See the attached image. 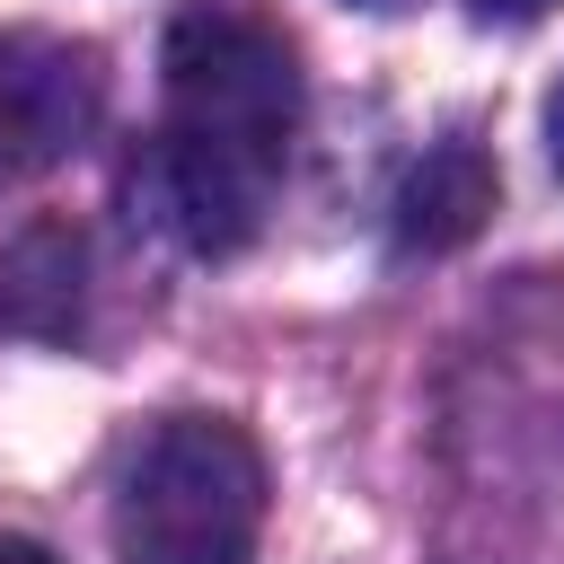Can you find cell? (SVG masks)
<instances>
[{
	"label": "cell",
	"instance_id": "1",
	"mask_svg": "<svg viewBox=\"0 0 564 564\" xmlns=\"http://www.w3.org/2000/svg\"><path fill=\"white\" fill-rule=\"evenodd\" d=\"M300 132L291 44L238 9H194L167 35V115H159V212L194 256H229L264 229Z\"/></svg>",
	"mask_w": 564,
	"mask_h": 564
},
{
	"label": "cell",
	"instance_id": "2",
	"mask_svg": "<svg viewBox=\"0 0 564 564\" xmlns=\"http://www.w3.org/2000/svg\"><path fill=\"white\" fill-rule=\"evenodd\" d=\"M264 529V458L220 414L159 423L115 476V564H247Z\"/></svg>",
	"mask_w": 564,
	"mask_h": 564
},
{
	"label": "cell",
	"instance_id": "3",
	"mask_svg": "<svg viewBox=\"0 0 564 564\" xmlns=\"http://www.w3.org/2000/svg\"><path fill=\"white\" fill-rule=\"evenodd\" d=\"M106 115V53L79 35L0 26V185L70 159Z\"/></svg>",
	"mask_w": 564,
	"mask_h": 564
},
{
	"label": "cell",
	"instance_id": "4",
	"mask_svg": "<svg viewBox=\"0 0 564 564\" xmlns=\"http://www.w3.org/2000/svg\"><path fill=\"white\" fill-rule=\"evenodd\" d=\"M485 212H494V159L476 141H441L397 185V247H423V256L467 247L485 229Z\"/></svg>",
	"mask_w": 564,
	"mask_h": 564
},
{
	"label": "cell",
	"instance_id": "5",
	"mask_svg": "<svg viewBox=\"0 0 564 564\" xmlns=\"http://www.w3.org/2000/svg\"><path fill=\"white\" fill-rule=\"evenodd\" d=\"M546 159H555V176H564V79H555V97H546Z\"/></svg>",
	"mask_w": 564,
	"mask_h": 564
},
{
	"label": "cell",
	"instance_id": "6",
	"mask_svg": "<svg viewBox=\"0 0 564 564\" xmlns=\"http://www.w3.org/2000/svg\"><path fill=\"white\" fill-rule=\"evenodd\" d=\"M0 564H62V555L35 546V538H0Z\"/></svg>",
	"mask_w": 564,
	"mask_h": 564
},
{
	"label": "cell",
	"instance_id": "7",
	"mask_svg": "<svg viewBox=\"0 0 564 564\" xmlns=\"http://www.w3.org/2000/svg\"><path fill=\"white\" fill-rule=\"evenodd\" d=\"M485 18H538V9H555V0H476Z\"/></svg>",
	"mask_w": 564,
	"mask_h": 564
}]
</instances>
